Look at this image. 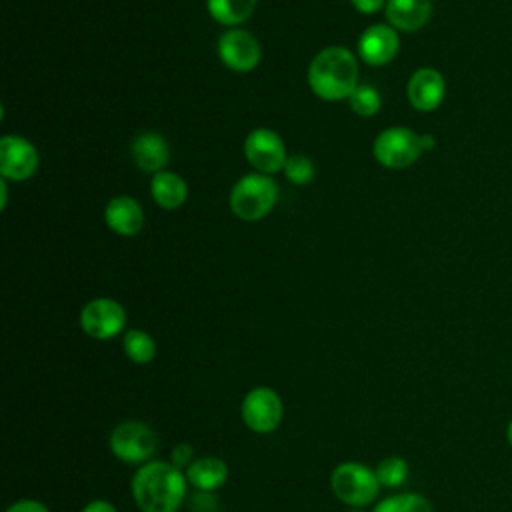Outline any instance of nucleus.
Segmentation results:
<instances>
[{
  "label": "nucleus",
  "mask_w": 512,
  "mask_h": 512,
  "mask_svg": "<svg viewBox=\"0 0 512 512\" xmlns=\"http://www.w3.org/2000/svg\"><path fill=\"white\" fill-rule=\"evenodd\" d=\"M110 452L124 464H146L158 448V434L140 420H124L116 424L108 436Z\"/></svg>",
  "instance_id": "nucleus-4"
},
{
  "label": "nucleus",
  "mask_w": 512,
  "mask_h": 512,
  "mask_svg": "<svg viewBox=\"0 0 512 512\" xmlns=\"http://www.w3.org/2000/svg\"><path fill=\"white\" fill-rule=\"evenodd\" d=\"M186 194H188V190H186L184 180L174 172H158L152 178V198L162 208L172 210V208L182 206L186 200Z\"/></svg>",
  "instance_id": "nucleus-18"
},
{
  "label": "nucleus",
  "mask_w": 512,
  "mask_h": 512,
  "mask_svg": "<svg viewBox=\"0 0 512 512\" xmlns=\"http://www.w3.org/2000/svg\"><path fill=\"white\" fill-rule=\"evenodd\" d=\"M352 4L362 14H374L384 6V0H352Z\"/></svg>",
  "instance_id": "nucleus-28"
},
{
  "label": "nucleus",
  "mask_w": 512,
  "mask_h": 512,
  "mask_svg": "<svg viewBox=\"0 0 512 512\" xmlns=\"http://www.w3.org/2000/svg\"><path fill=\"white\" fill-rule=\"evenodd\" d=\"M130 490L140 512H178L186 500L188 480L170 460H150L138 466Z\"/></svg>",
  "instance_id": "nucleus-1"
},
{
  "label": "nucleus",
  "mask_w": 512,
  "mask_h": 512,
  "mask_svg": "<svg viewBox=\"0 0 512 512\" xmlns=\"http://www.w3.org/2000/svg\"><path fill=\"white\" fill-rule=\"evenodd\" d=\"M170 462H172L176 468L186 470V468L194 462V448H192V444H188V442L176 444V446L170 450Z\"/></svg>",
  "instance_id": "nucleus-25"
},
{
  "label": "nucleus",
  "mask_w": 512,
  "mask_h": 512,
  "mask_svg": "<svg viewBox=\"0 0 512 512\" xmlns=\"http://www.w3.org/2000/svg\"><path fill=\"white\" fill-rule=\"evenodd\" d=\"M186 480L198 492H214L228 480V466L218 456H200L184 470Z\"/></svg>",
  "instance_id": "nucleus-16"
},
{
  "label": "nucleus",
  "mask_w": 512,
  "mask_h": 512,
  "mask_svg": "<svg viewBox=\"0 0 512 512\" xmlns=\"http://www.w3.org/2000/svg\"><path fill=\"white\" fill-rule=\"evenodd\" d=\"M284 172H286V178L290 182H294L298 186L308 184L314 178V164L310 162V158H306L302 154H292L286 160Z\"/></svg>",
  "instance_id": "nucleus-24"
},
{
  "label": "nucleus",
  "mask_w": 512,
  "mask_h": 512,
  "mask_svg": "<svg viewBox=\"0 0 512 512\" xmlns=\"http://www.w3.org/2000/svg\"><path fill=\"white\" fill-rule=\"evenodd\" d=\"M256 0H208V12L220 24L234 26L250 18Z\"/></svg>",
  "instance_id": "nucleus-19"
},
{
  "label": "nucleus",
  "mask_w": 512,
  "mask_h": 512,
  "mask_svg": "<svg viewBox=\"0 0 512 512\" xmlns=\"http://www.w3.org/2000/svg\"><path fill=\"white\" fill-rule=\"evenodd\" d=\"M244 154L248 162L262 174L278 172L288 160L282 138L268 128H256L246 136Z\"/></svg>",
  "instance_id": "nucleus-9"
},
{
  "label": "nucleus",
  "mask_w": 512,
  "mask_h": 512,
  "mask_svg": "<svg viewBox=\"0 0 512 512\" xmlns=\"http://www.w3.org/2000/svg\"><path fill=\"white\" fill-rule=\"evenodd\" d=\"M420 142H422V150H424V152H426V150H430V148L434 146V138H432L430 134L420 136Z\"/></svg>",
  "instance_id": "nucleus-29"
},
{
  "label": "nucleus",
  "mask_w": 512,
  "mask_h": 512,
  "mask_svg": "<svg viewBox=\"0 0 512 512\" xmlns=\"http://www.w3.org/2000/svg\"><path fill=\"white\" fill-rule=\"evenodd\" d=\"M130 150H132V158H134L136 166L144 172H156V174L162 172V168L166 166V162L170 158L166 140L154 132L136 136Z\"/></svg>",
  "instance_id": "nucleus-17"
},
{
  "label": "nucleus",
  "mask_w": 512,
  "mask_h": 512,
  "mask_svg": "<svg viewBox=\"0 0 512 512\" xmlns=\"http://www.w3.org/2000/svg\"><path fill=\"white\" fill-rule=\"evenodd\" d=\"M106 224L120 236H134L144 226V212L140 204L130 196L112 198L104 212Z\"/></svg>",
  "instance_id": "nucleus-14"
},
{
  "label": "nucleus",
  "mask_w": 512,
  "mask_h": 512,
  "mask_svg": "<svg viewBox=\"0 0 512 512\" xmlns=\"http://www.w3.org/2000/svg\"><path fill=\"white\" fill-rule=\"evenodd\" d=\"M380 488L382 486L376 478V472L362 462H354V460L342 462L330 474L332 494L340 502H344L352 508H362V506L372 504L376 500Z\"/></svg>",
  "instance_id": "nucleus-3"
},
{
  "label": "nucleus",
  "mask_w": 512,
  "mask_h": 512,
  "mask_svg": "<svg viewBox=\"0 0 512 512\" xmlns=\"http://www.w3.org/2000/svg\"><path fill=\"white\" fill-rule=\"evenodd\" d=\"M36 148L20 136H4L0 140V172L4 178L26 180L36 172Z\"/></svg>",
  "instance_id": "nucleus-11"
},
{
  "label": "nucleus",
  "mask_w": 512,
  "mask_h": 512,
  "mask_svg": "<svg viewBox=\"0 0 512 512\" xmlns=\"http://www.w3.org/2000/svg\"><path fill=\"white\" fill-rule=\"evenodd\" d=\"M220 60L236 72H250L260 60V44L246 30H228L218 40Z\"/></svg>",
  "instance_id": "nucleus-10"
},
{
  "label": "nucleus",
  "mask_w": 512,
  "mask_h": 512,
  "mask_svg": "<svg viewBox=\"0 0 512 512\" xmlns=\"http://www.w3.org/2000/svg\"><path fill=\"white\" fill-rule=\"evenodd\" d=\"M422 142L416 132L410 128L394 126L378 134L374 142V156L376 160L392 170L406 168L414 164L422 154Z\"/></svg>",
  "instance_id": "nucleus-7"
},
{
  "label": "nucleus",
  "mask_w": 512,
  "mask_h": 512,
  "mask_svg": "<svg viewBox=\"0 0 512 512\" xmlns=\"http://www.w3.org/2000/svg\"><path fill=\"white\" fill-rule=\"evenodd\" d=\"M372 512H434L428 498L414 492L392 494L380 500Z\"/></svg>",
  "instance_id": "nucleus-21"
},
{
  "label": "nucleus",
  "mask_w": 512,
  "mask_h": 512,
  "mask_svg": "<svg viewBox=\"0 0 512 512\" xmlns=\"http://www.w3.org/2000/svg\"><path fill=\"white\" fill-rule=\"evenodd\" d=\"M506 436H508V442H510V446H512V420H510V424H508V432H506Z\"/></svg>",
  "instance_id": "nucleus-30"
},
{
  "label": "nucleus",
  "mask_w": 512,
  "mask_h": 512,
  "mask_svg": "<svg viewBox=\"0 0 512 512\" xmlns=\"http://www.w3.org/2000/svg\"><path fill=\"white\" fill-rule=\"evenodd\" d=\"M82 512H118V510H116V506L112 502H108L104 498H96V500H90L82 508Z\"/></svg>",
  "instance_id": "nucleus-27"
},
{
  "label": "nucleus",
  "mask_w": 512,
  "mask_h": 512,
  "mask_svg": "<svg viewBox=\"0 0 512 512\" xmlns=\"http://www.w3.org/2000/svg\"><path fill=\"white\" fill-rule=\"evenodd\" d=\"M278 188L266 174H248L240 178L230 194V208L242 220H260L276 204Z\"/></svg>",
  "instance_id": "nucleus-5"
},
{
  "label": "nucleus",
  "mask_w": 512,
  "mask_h": 512,
  "mask_svg": "<svg viewBox=\"0 0 512 512\" xmlns=\"http://www.w3.org/2000/svg\"><path fill=\"white\" fill-rule=\"evenodd\" d=\"M6 512H50L46 504H42L40 500H32V498H22L16 500L14 504H10L6 508Z\"/></svg>",
  "instance_id": "nucleus-26"
},
{
  "label": "nucleus",
  "mask_w": 512,
  "mask_h": 512,
  "mask_svg": "<svg viewBox=\"0 0 512 512\" xmlns=\"http://www.w3.org/2000/svg\"><path fill=\"white\" fill-rule=\"evenodd\" d=\"M446 94L444 76L436 68H418L408 80V100L420 112L436 110Z\"/></svg>",
  "instance_id": "nucleus-12"
},
{
  "label": "nucleus",
  "mask_w": 512,
  "mask_h": 512,
  "mask_svg": "<svg viewBox=\"0 0 512 512\" xmlns=\"http://www.w3.org/2000/svg\"><path fill=\"white\" fill-rule=\"evenodd\" d=\"M350 100V108L358 114V116H372L380 110V94L372 88V86H356L354 92L348 96Z\"/></svg>",
  "instance_id": "nucleus-23"
},
{
  "label": "nucleus",
  "mask_w": 512,
  "mask_h": 512,
  "mask_svg": "<svg viewBox=\"0 0 512 512\" xmlns=\"http://www.w3.org/2000/svg\"><path fill=\"white\" fill-rule=\"evenodd\" d=\"M374 472H376L380 486L396 488V486L404 484L408 478V462L400 456H388L378 462Z\"/></svg>",
  "instance_id": "nucleus-22"
},
{
  "label": "nucleus",
  "mask_w": 512,
  "mask_h": 512,
  "mask_svg": "<svg viewBox=\"0 0 512 512\" xmlns=\"http://www.w3.org/2000/svg\"><path fill=\"white\" fill-rule=\"evenodd\" d=\"M398 48H400V40L396 30L384 24L370 26L368 30L362 32L358 40V52L362 60L372 66L388 64L396 56Z\"/></svg>",
  "instance_id": "nucleus-13"
},
{
  "label": "nucleus",
  "mask_w": 512,
  "mask_h": 512,
  "mask_svg": "<svg viewBox=\"0 0 512 512\" xmlns=\"http://www.w3.org/2000/svg\"><path fill=\"white\" fill-rule=\"evenodd\" d=\"M240 416L248 430L256 434H270L280 426L284 418V402L276 390L268 386H256L242 398Z\"/></svg>",
  "instance_id": "nucleus-6"
},
{
  "label": "nucleus",
  "mask_w": 512,
  "mask_h": 512,
  "mask_svg": "<svg viewBox=\"0 0 512 512\" xmlns=\"http://www.w3.org/2000/svg\"><path fill=\"white\" fill-rule=\"evenodd\" d=\"M80 326L94 340H110L124 332L126 310L112 298H94L82 308Z\"/></svg>",
  "instance_id": "nucleus-8"
},
{
  "label": "nucleus",
  "mask_w": 512,
  "mask_h": 512,
  "mask_svg": "<svg viewBox=\"0 0 512 512\" xmlns=\"http://www.w3.org/2000/svg\"><path fill=\"white\" fill-rule=\"evenodd\" d=\"M122 348H124L126 358L132 360L134 364H148L156 356L154 338L148 332L138 330V328H130L124 332Z\"/></svg>",
  "instance_id": "nucleus-20"
},
{
  "label": "nucleus",
  "mask_w": 512,
  "mask_h": 512,
  "mask_svg": "<svg viewBox=\"0 0 512 512\" xmlns=\"http://www.w3.org/2000/svg\"><path fill=\"white\" fill-rule=\"evenodd\" d=\"M432 16V0H388L386 18L388 22L404 32L420 30Z\"/></svg>",
  "instance_id": "nucleus-15"
},
{
  "label": "nucleus",
  "mask_w": 512,
  "mask_h": 512,
  "mask_svg": "<svg viewBox=\"0 0 512 512\" xmlns=\"http://www.w3.org/2000/svg\"><path fill=\"white\" fill-rule=\"evenodd\" d=\"M356 80V58L342 46H330L318 52L308 68V84L324 100L348 98L356 88Z\"/></svg>",
  "instance_id": "nucleus-2"
}]
</instances>
